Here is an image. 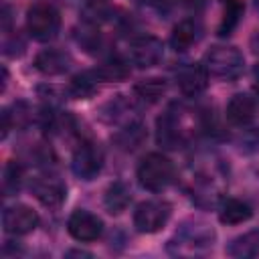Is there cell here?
<instances>
[{
    "instance_id": "9a60e30c",
    "label": "cell",
    "mask_w": 259,
    "mask_h": 259,
    "mask_svg": "<svg viewBox=\"0 0 259 259\" xmlns=\"http://www.w3.org/2000/svg\"><path fill=\"white\" fill-rule=\"evenodd\" d=\"M130 200H132V192H130L127 184H123L119 180L109 184L105 194H103V204H105V210L109 214H121L127 208Z\"/></svg>"
},
{
    "instance_id": "cb8c5ba5",
    "label": "cell",
    "mask_w": 259,
    "mask_h": 259,
    "mask_svg": "<svg viewBox=\"0 0 259 259\" xmlns=\"http://www.w3.org/2000/svg\"><path fill=\"white\" fill-rule=\"evenodd\" d=\"M20 180H22V168L16 162H8L4 168V180H2V188L6 196L20 188Z\"/></svg>"
},
{
    "instance_id": "277c9868",
    "label": "cell",
    "mask_w": 259,
    "mask_h": 259,
    "mask_svg": "<svg viewBox=\"0 0 259 259\" xmlns=\"http://www.w3.org/2000/svg\"><path fill=\"white\" fill-rule=\"evenodd\" d=\"M172 206L166 200H144L134 210V227L140 233H156L170 219Z\"/></svg>"
},
{
    "instance_id": "5bb4252c",
    "label": "cell",
    "mask_w": 259,
    "mask_h": 259,
    "mask_svg": "<svg viewBox=\"0 0 259 259\" xmlns=\"http://www.w3.org/2000/svg\"><path fill=\"white\" fill-rule=\"evenodd\" d=\"M212 241H214V231L204 223H192L190 227L184 225L178 235V243L190 245L192 251L208 249V247H212Z\"/></svg>"
},
{
    "instance_id": "44dd1931",
    "label": "cell",
    "mask_w": 259,
    "mask_h": 259,
    "mask_svg": "<svg viewBox=\"0 0 259 259\" xmlns=\"http://www.w3.org/2000/svg\"><path fill=\"white\" fill-rule=\"evenodd\" d=\"M97 75L95 71H83V73H77L71 83H69V93L77 99H87L91 95H95L97 91Z\"/></svg>"
},
{
    "instance_id": "7a4b0ae2",
    "label": "cell",
    "mask_w": 259,
    "mask_h": 259,
    "mask_svg": "<svg viewBox=\"0 0 259 259\" xmlns=\"http://www.w3.org/2000/svg\"><path fill=\"white\" fill-rule=\"evenodd\" d=\"M204 67L208 75L225 81L237 79L245 69V59L235 47H212L204 57Z\"/></svg>"
},
{
    "instance_id": "d6986e66",
    "label": "cell",
    "mask_w": 259,
    "mask_h": 259,
    "mask_svg": "<svg viewBox=\"0 0 259 259\" xmlns=\"http://www.w3.org/2000/svg\"><path fill=\"white\" fill-rule=\"evenodd\" d=\"M111 140L117 144V148L130 152V150H136L138 146H142V142L146 140V130H144L142 123L132 121L130 125H125L123 130H119L117 134H113Z\"/></svg>"
},
{
    "instance_id": "6da1fadb",
    "label": "cell",
    "mask_w": 259,
    "mask_h": 259,
    "mask_svg": "<svg viewBox=\"0 0 259 259\" xmlns=\"http://www.w3.org/2000/svg\"><path fill=\"white\" fill-rule=\"evenodd\" d=\"M172 178H174V166L160 152L148 154L138 166V182L142 188H146L150 192L164 190L172 182Z\"/></svg>"
},
{
    "instance_id": "5b68a950",
    "label": "cell",
    "mask_w": 259,
    "mask_h": 259,
    "mask_svg": "<svg viewBox=\"0 0 259 259\" xmlns=\"http://www.w3.org/2000/svg\"><path fill=\"white\" fill-rule=\"evenodd\" d=\"M71 168L81 180H93L103 168V150L99 148V144L81 142L73 152Z\"/></svg>"
},
{
    "instance_id": "ac0fdd59",
    "label": "cell",
    "mask_w": 259,
    "mask_h": 259,
    "mask_svg": "<svg viewBox=\"0 0 259 259\" xmlns=\"http://www.w3.org/2000/svg\"><path fill=\"white\" fill-rule=\"evenodd\" d=\"M198 40V24L190 18L180 20L170 34V45L174 51H186Z\"/></svg>"
},
{
    "instance_id": "3957f363",
    "label": "cell",
    "mask_w": 259,
    "mask_h": 259,
    "mask_svg": "<svg viewBox=\"0 0 259 259\" xmlns=\"http://www.w3.org/2000/svg\"><path fill=\"white\" fill-rule=\"evenodd\" d=\"M61 26L59 10L49 2H34L26 12V28L34 40L47 42L57 36Z\"/></svg>"
},
{
    "instance_id": "7402d4cb",
    "label": "cell",
    "mask_w": 259,
    "mask_h": 259,
    "mask_svg": "<svg viewBox=\"0 0 259 259\" xmlns=\"http://www.w3.org/2000/svg\"><path fill=\"white\" fill-rule=\"evenodd\" d=\"M168 89V83L162 79V77H148V79H140L136 85H134V91L138 97H142L144 101H158Z\"/></svg>"
},
{
    "instance_id": "7c38bea8",
    "label": "cell",
    "mask_w": 259,
    "mask_h": 259,
    "mask_svg": "<svg viewBox=\"0 0 259 259\" xmlns=\"http://www.w3.org/2000/svg\"><path fill=\"white\" fill-rule=\"evenodd\" d=\"M71 55L61 49H45L34 57V67L42 75H63L71 67Z\"/></svg>"
},
{
    "instance_id": "4fadbf2b",
    "label": "cell",
    "mask_w": 259,
    "mask_h": 259,
    "mask_svg": "<svg viewBox=\"0 0 259 259\" xmlns=\"http://www.w3.org/2000/svg\"><path fill=\"white\" fill-rule=\"evenodd\" d=\"M156 130H158V132H156V140H158V144L164 146V148L174 150V148H178V146L184 142V132L180 130L178 119H176V115H174L172 111H166L164 115L158 117Z\"/></svg>"
},
{
    "instance_id": "484cf974",
    "label": "cell",
    "mask_w": 259,
    "mask_h": 259,
    "mask_svg": "<svg viewBox=\"0 0 259 259\" xmlns=\"http://www.w3.org/2000/svg\"><path fill=\"white\" fill-rule=\"evenodd\" d=\"M253 91H255V95L259 97V67H257V81H255V85H253Z\"/></svg>"
},
{
    "instance_id": "ba28073f",
    "label": "cell",
    "mask_w": 259,
    "mask_h": 259,
    "mask_svg": "<svg viewBox=\"0 0 259 259\" xmlns=\"http://www.w3.org/2000/svg\"><path fill=\"white\" fill-rule=\"evenodd\" d=\"M132 61L142 67V69H148V67H154L162 61L164 57V45L158 36L154 34H142L138 38L132 40Z\"/></svg>"
},
{
    "instance_id": "e0dca14e",
    "label": "cell",
    "mask_w": 259,
    "mask_h": 259,
    "mask_svg": "<svg viewBox=\"0 0 259 259\" xmlns=\"http://www.w3.org/2000/svg\"><path fill=\"white\" fill-rule=\"evenodd\" d=\"M227 255L235 259H249L259 255V231H249L245 235L235 237L227 245Z\"/></svg>"
},
{
    "instance_id": "8fae6325",
    "label": "cell",
    "mask_w": 259,
    "mask_h": 259,
    "mask_svg": "<svg viewBox=\"0 0 259 259\" xmlns=\"http://www.w3.org/2000/svg\"><path fill=\"white\" fill-rule=\"evenodd\" d=\"M227 117L235 125H249L257 117V103L247 93H235L227 103Z\"/></svg>"
},
{
    "instance_id": "30bf717a",
    "label": "cell",
    "mask_w": 259,
    "mask_h": 259,
    "mask_svg": "<svg viewBox=\"0 0 259 259\" xmlns=\"http://www.w3.org/2000/svg\"><path fill=\"white\" fill-rule=\"evenodd\" d=\"M32 194L45 206H59L67 196V186L59 176H38L32 182Z\"/></svg>"
},
{
    "instance_id": "d4e9b609",
    "label": "cell",
    "mask_w": 259,
    "mask_h": 259,
    "mask_svg": "<svg viewBox=\"0 0 259 259\" xmlns=\"http://www.w3.org/2000/svg\"><path fill=\"white\" fill-rule=\"evenodd\" d=\"M83 14H85V20L89 22H99L107 16V4L103 0H89L83 8Z\"/></svg>"
},
{
    "instance_id": "603a6c76",
    "label": "cell",
    "mask_w": 259,
    "mask_h": 259,
    "mask_svg": "<svg viewBox=\"0 0 259 259\" xmlns=\"http://www.w3.org/2000/svg\"><path fill=\"white\" fill-rule=\"evenodd\" d=\"M95 75L99 81H123L130 77V69L123 61L119 59H111V61H105L101 63L97 69H95Z\"/></svg>"
},
{
    "instance_id": "9c48e42d",
    "label": "cell",
    "mask_w": 259,
    "mask_h": 259,
    "mask_svg": "<svg viewBox=\"0 0 259 259\" xmlns=\"http://www.w3.org/2000/svg\"><path fill=\"white\" fill-rule=\"evenodd\" d=\"M176 85L188 97L200 95L208 85V71L202 63H186L176 71Z\"/></svg>"
},
{
    "instance_id": "8992f818",
    "label": "cell",
    "mask_w": 259,
    "mask_h": 259,
    "mask_svg": "<svg viewBox=\"0 0 259 259\" xmlns=\"http://www.w3.org/2000/svg\"><path fill=\"white\" fill-rule=\"evenodd\" d=\"M67 231L75 241L91 243V241L101 237L103 223L97 214H93L85 208H77V210L71 212V217L67 221Z\"/></svg>"
},
{
    "instance_id": "4316f807",
    "label": "cell",
    "mask_w": 259,
    "mask_h": 259,
    "mask_svg": "<svg viewBox=\"0 0 259 259\" xmlns=\"http://www.w3.org/2000/svg\"><path fill=\"white\" fill-rule=\"evenodd\" d=\"M255 6H257V8H259V0H255Z\"/></svg>"
},
{
    "instance_id": "2e32d148",
    "label": "cell",
    "mask_w": 259,
    "mask_h": 259,
    "mask_svg": "<svg viewBox=\"0 0 259 259\" xmlns=\"http://www.w3.org/2000/svg\"><path fill=\"white\" fill-rule=\"evenodd\" d=\"M251 214H253L251 206L239 198H225L219 208V219L225 225H241V223L249 221Z\"/></svg>"
},
{
    "instance_id": "ffe728a7",
    "label": "cell",
    "mask_w": 259,
    "mask_h": 259,
    "mask_svg": "<svg viewBox=\"0 0 259 259\" xmlns=\"http://www.w3.org/2000/svg\"><path fill=\"white\" fill-rule=\"evenodd\" d=\"M243 10H245L243 0H223V18H221L217 32L221 36H229L237 28V24L243 16Z\"/></svg>"
},
{
    "instance_id": "52a82bcc",
    "label": "cell",
    "mask_w": 259,
    "mask_h": 259,
    "mask_svg": "<svg viewBox=\"0 0 259 259\" xmlns=\"http://www.w3.org/2000/svg\"><path fill=\"white\" fill-rule=\"evenodd\" d=\"M38 214L26 204H12L2 212V227L10 235H28L36 229Z\"/></svg>"
}]
</instances>
